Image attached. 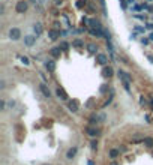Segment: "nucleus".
<instances>
[{
    "label": "nucleus",
    "mask_w": 153,
    "mask_h": 165,
    "mask_svg": "<svg viewBox=\"0 0 153 165\" xmlns=\"http://www.w3.org/2000/svg\"><path fill=\"white\" fill-rule=\"evenodd\" d=\"M39 77L42 78V83H48V77L44 74V72H39Z\"/></svg>",
    "instance_id": "obj_31"
},
{
    "label": "nucleus",
    "mask_w": 153,
    "mask_h": 165,
    "mask_svg": "<svg viewBox=\"0 0 153 165\" xmlns=\"http://www.w3.org/2000/svg\"><path fill=\"white\" fill-rule=\"evenodd\" d=\"M150 104H152V107H153V98H150Z\"/></svg>",
    "instance_id": "obj_45"
},
{
    "label": "nucleus",
    "mask_w": 153,
    "mask_h": 165,
    "mask_svg": "<svg viewBox=\"0 0 153 165\" xmlns=\"http://www.w3.org/2000/svg\"><path fill=\"white\" fill-rule=\"evenodd\" d=\"M87 165H96V164H95L93 161H89V162H87Z\"/></svg>",
    "instance_id": "obj_42"
},
{
    "label": "nucleus",
    "mask_w": 153,
    "mask_h": 165,
    "mask_svg": "<svg viewBox=\"0 0 153 165\" xmlns=\"http://www.w3.org/2000/svg\"><path fill=\"white\" fill-rule=\"evenodd\" d=\"M146 29H147V30H153V23H147V24H146Z\"/></svg>",
    "instance_id": "obj_34"
},
{
    "label": "nucleus",
    "mask_w": 153,
    "mask_h": 165,
    "mask_svg": "<svg viewBox=\"0 0 153 165\" xmlns=\"http://www.w3.org/2000/svg\"><path fill=\"white\" fill-rule=\"evenodd\" d=\"M128 3H131V5H134V3H135V0H128Z\"/></svg>",
    "instance_id": "obj_43"
},
{
    "label": "nucleus",
    "mask_w": 153,
    "mask_h": 165,
    "mask_svg": "<svg viewBox=\"0 0 153 165\" xmlns=\"http://www.w3.org/2000/svg\"><path fill=\"white\" fill-rule=\"evenodd\" d=\"M146 120H147V123H152V117L149 114H146Z\"/></svg>",
    "instance_id": "obj_36"
},
{
    "label": "nucleus",
    "mask_w": 153,
    "mask_h": 165,
    "mask_svg": "<svg viewBox=\"0 0 153 165\" xmlns=\"http://www.w3.org/2000/svg\"><path fill=\"white\" fill-rule=\"evenodd\" d=\"M77 153H78V147H77V146H72V147L66 152V159H72V158H75Z\"/></svg>",
    "instance_id": "obj_13"
},
{
    "label": "nucleus",
    "mask_w": 153,
    "mask_h": 165,
    "mask_svg": "<svg viewBox=\"0 0 153 165\" xmlns=\"http://www.w3.org/2000/svg\"><path fill=\"white\" fill-rule=\"evenodd\" d=\"M86 3H84V0H77V8H83Z\"/></svg>",
    "instance_id": "obj_33"
},
{
    "label": "nucleus",
    "mask_w": 153,
    "mask_h": 165,
    "mask_svg": "<svg viewBox=\"0 0 153 165\" xmlns=\"http://www.w3.org/2000/svg\"><path fill=\"white\" fill-rule=\"evenodd\" d=\"M117 75H119V78H120L125 90L126 92H131V84H132V78H131V75L128 72H125V71H122V69L117 71Z\"/></svg>",
    "instance_id": "obj_1"
},
{
    "label": "nucleus",
    "mask_w": 153,
    "mask_h": 165,
    "mask_svg": "<svg viewBox=\"0 0 153 165\" xmlns=\"http://www.w3.org/2000/svg\"><path fill=\"white\" fill-rule=\"evenodd\" d=\"M134 30H135L137 33H143V35H144V32H146V27H141V26H138V24H137V26L134 27Z\"/></svg>",
    "instance_id": "obj_27"
},
{
    "label": "nucleus",
    "mask_w": 153,
    "mask_h": 165,
    "mask_svg": "<svg viewBox=\"0 0 153 165\" xmlns=\"http://www.w3.org/2000/svg\"><path fill=\"white\" fill-rule=\"evenodd\" d=\"M59 47H60V48H62V51H68V50H69V44H68L66 41H62Z\"/></svg>",
    "instance_id": "obj_22"
},
{
    "label": "nucleus",
    "mask_w": 153,
    "mask_h": 165,
    "mask_svg": "<svg viewBox=\"0 0 153 165\" xmlns=\"http://www.w3.org/2000/svg\"><path fill=\"white\" fill-rule=\"evenodd\" d=\"M62 18H63V23H65V27H68V29H71V21H69V18H68V15H62Z\"/></svg>",
    "instance_id": "obj_23"
},
{
    "label": "nucleus",
    "mask_w": 153,
    "mask_h": 165,
    "mask_svg": "<svg viewBox=\"0 0 153 165\" xmlns=\"http://www.w3.org/2000/svg\"><path fill=\"white\" fill-rule=\"evenodd\" d=\"M36 39H38V36H36V35H26V36L23 38L24 45H26V47H29V48H32V47L36 44Z\"/></svg>",
    "instance_id": "obj_4"
},
{
    "label": "nucleus",
    "mask_w": 153,
    "mask_h": 165,
    "mask_svg": "<svg viewBox=\"0 0 153 165\" xmlns=\"http://www.w3.org/2000/svg\"><path fill=\"white\" fill-rule=\"evenodd\" d=\"M72 47H74V48H83V47H84V41L81 38H75L72 41Z\"/></svg>",
    "instance_id": "obj_17"
},
{
    "label": "nucleus",
    "mask_w": 153,
    "mask_h": 165,
    "mask_svg": "<svg viewBox=\"0 0 153 165\" xmlns=\"http://www.w3.org/2000/svg\"><path fill=\"white\" fill-rule=\"evenodd\" d=\"M15 107H17V101H15V99H12V101L8 102V108H9V110H11V108H15Z\"/></svg>",
    "instance_id": "obj_30"
},
{
    "label": "nucleus",
    "mask_w": 153,
    "mask_h": 165,
    "mask_svg": "<svg viewBox=\"0 0 153 165\" xmlns=\"http://www.w3.org/2000/svg\"><path fill=\"white\" fill-rule=\"evenodd\" d=\"M143 98H144V96H141V99H140V104H141V105H146V101H144Z\"/></svg>",
    "instance_id": "obj_37"
},
{
    "label": "nucleus",
    "mask_w": 153,
    "mask_h": 165,
    "mask_svg": "<svg viewBox=\"0 0 153 165\" xmlns=\"http://www.w3.org/2000/svg\"><path fill=\"white\" fill-rule=\"evenodd\" d=\"M131 38H132V39H137V32H134L132 35H131Z\"/></svg>",
    "instance_id": "obj_38"
},
{
    "label": "nucleus",
    "mask_w": 153,
    "mask_h": 165,
    "mask_svg": "<svg viewBox=\"0 0 153 165\" xmlns=\"http://www.w3.org/2000/svg\"><path fill=\"white\" fill-rule=\"evenodd\" d=\"M86 134L89 137H92V138H96V137L101 135V129H98L96 126H87L86 128Z\"/></svg>",
    "instance_id": "obj_5"
},
{
    "label": "nucleus",
    "mask_w": 153,
    "mask_h": 165,
    "mask_svg": "<svg viewBox=\"0 0 153 165\" xmlns=\"http://www.w3.org/2000/svg\"><path fill=\"white\" fill-rule=\"evenodd\" d=\"M104 38L107 41H111V32L108 30V29H104Z\"/></svg>",
    "instance_id": "obj_26"
},
{
    "label": "nucleus",
    "mask_w": 153,
    "mask_h": 165,
    "mask_svg": "<svg viewBox=\"0 0 153 165\" xmlns=\"http://www.w3.org/2000/svg\"><path fill=\"white\" fill-rule=\"evenodd\" d=\"M90 147H92V150H96L98 149V141L96 140H92L90 141Z\"/></svg>",
    "instance_id": "obj_29"
},
{
    "label": "nucleus",
    "mask_w": 153,
    "mask_h": 165,
    "mask_svg": "<svg viewBox=\"0 0 153 165\" xmlns=\"http://www.w3.org/2000/svg\"><path fill=\"white\" fill-rule=\"evenodd\" d=\"M39 90H41V93L44 95V98H47V99L51 98V90L48 89L47 83H41V84H39Z\"/></svg>",
    "instance_id": "obj_6"
},
{
    "label": "nucleus",
    "mask_w": 153,
    "mask_h": 165,
    "mask_svg": "<svg viewBox=\"0 0 153 165\" xmlns=\"http://www.w3.org/2000/svg\"><path fill=\"white\" fill-rule=\"evenodd\" d=\"M149 38H150V41L153 42V33H150V35H149Z\"/></svg>",
    "instance_id": "obj_44"
},
{
    "label": "nucleus",
    "mask_w": 153,
    "mask_h": 165,
    "mask_svg": "<svg viewBox=\"0 0 153 165\" xmlns=\"http://www.w3.org/2000/svg\"><path fill=\"white\" fill-rule=\"evenodd\" d=\"M56 95H57V98H59V99H62V101H66V99L69 98V96H68V93L65 92V89H63V87H57Z\"/></svg>",
    "instance_id": "obj_8"
},
{
    "label": "nucleus",
    "mask_w": 153,
    "mask_h": 165,
    "mask_svg": "<svg viewBox=\"0 0 153 165\" xmlns=\"http://www.w3.org/2000/svg\"><path fill=\"white\" fill-rule=\"evenodd\" d=\"M0 12H2V14L5 12V5H2V6H0Z\"/></svg>",
    "instance_id": "obj_39"
},
{
    "label": "nucleus",
    "mask_w": 153,
    "mask_h": 165,
    "mask_svg": "<svg viewBox=\"0 0 153 165\" xmlns=\"http://www.w3.org/2000/svg\"><path fill=\"white\" fill-rule=\"evenodd\" d=\"M42 32H44L42 23H35V24H33V33H35L36 36H41V35H42Z\"/></svg>",
    "instance_id": "obj_11"
},
{
    "label": "nucleus",
    "mask_w": 153,
    "mask_h": 165,
    "mask_svg": "<svg viewBox=\"0 0 153 165\" xmlns=\"http://www.w3.org/2000/svg\"><path fill=\"white\" fill-rule=\"evenodd\" d=\"M38 2H39V0H29V3H35V5H36Z\"/></svg>",
    "instance_id": "obj_40"
},
{
    "label": "nucleus",
    "mask_w": 153,
    "mask_h": 165,
    "mask_svg": "<svg viewBox=\"0 0 153 165\" xmlns=\"http://www.w3.org/2000/svg\"><path fill=\"white\" fill-rule=\"evenodd\" d=\"M6 101L5 99H2V101H0V110H2V111H6Z\"/></svg>",
    "instance_id": "obj_28"
},
{
    "label": "nucleus",
    "mask_w": 153,
    "mask_h": 165,
    "mask_svg": "<svg viewBox=\"0 0 153 165\" xmlns=\"http://www.w3.org/2000/svg\"><path fill=\"white\" fill-rule=\"evenodd\" d=\"M113 74H114V69H113L111 66H105L104 71H102V75H104V77H108V78L113 77Z\"/></svg>",
    "instance_id": "obj_16"
},
{
    "label": "nucleus",
    "mask_w": 153,
    "mask_h": 165,
    "mask_svg": "<svg viewBox=\"0 0 153 165\" xmlns=\"http://www.w3.org/2000/svg\"><path fill=\"white\" fill-rule=\"evenodd\" d=\"M44 165H50V164H44Z\"/></svg>",
    "instance_id": "obj_47"
},
{
    "label": "nucleus",
    "mask_w": 153,
    "mask_h": 165,
    "mask_svg": "<svg viewBox=\"0 0 153 165\" xmlns=\"http://www.w3.org/2000/svg\"><path fill=\"white\" fill-rule=\"evenodd\" d=\"M21 38H23V36H21V30L18 29V27H12L11 30H9V39L11 41H20Z\"/></svg>",
    "instance_id": "obj_3"
},
{
    "label": "nucleus",
    "mask_w": 153,
    "mask_h": 165,
    "mask_svg": "<svg viewBox=\"0 0 153 165\" xmlns=\"http://www.w3.org/2000/svg\"><path fill=\"white\" fill-rule=\"evenodd\" d=\"M48 38H50V41H57V39L60 38V30H57V29H50V30H48Z\"/></svg>",
    "instance_id": "obj_9"
},
{
    "label": "nucleus",
    "mask_w": 153,
    "mask_h": 165,
    "mask_svg": "<svg viewBox=\"0 0 153 165\" xmlns=\"http://www.w3.org/2000/svg\"><path fill=\"white\" fill-rule=\"evenodd\" d=\"M45 69L48 71V72H54V71H56V62H54V59L45 60Z\"/></svg>",
    "instance_id": "obj_10"
},
{
    "label": "nucleus",
    "mask_w": 153,
    "mask_h": 165,
    "mask_svg": "<svg viewBox=\"0 0 153 165\" xmlns=\"http://www.w3.org/2000/svg\"><path fill=\"white\" fill-rule=\"evenodd\" d=\"M141 44H143V45H149V44H150V38H144V36H143V38H141Z\"/></svg>",
    "instance_id": "obj_32"
},
{
    "label": "nucleus",
    "mask_w": 153,
    "mask_h": 165,
    "mask_svg": "<svg viewBox=\"0 0 153 165\" xmlns=\"http://www.w3.org/2000/svg\"><path fill=\"white\" fill-rule=\"evenodd\" d=\"M29 9V0H18L15 5V12L17 14H24Z\"/></svg>",
    "instance_id": "obj_2"
},
{
    "label": "nucleus",
    "mask_w": 153,
    "mask_h": 165,
    "mask_svg": "<svg viewBox=\"0 0 153 165\" xmlns=\"http://www.w3.org/2000/svg\"><path fill=\"white\" fill-rule=\"evenodd\" d=\"M98 120H99V123H104L107 120V114L105 113H99L98 114Z\"/></svg>",
    "instance_id": "obj_24"
},
{
    "label": "nucleus",
    "mask_w": 153,
    "mask_h": 165,
    "mask_svg": "<svg viewBox=\"0 0 153 165\" xmlns=\"http://www.w3.org/2000/svg\"><path fill=\"white\" fill-rule=\"evenodd\" d=\"M96 123H99L98 114H92V116L89 117V126H96Z\"/></svg>",
    "instance_id": "obj_18"
},
{
    "label": "nucleus",
    "mask_w": 153,
    "mask_h": 165,
    "mask_svg": "<svg viewBox=\"0 0 153 165\" xmlns=\"http://www.w3.org/2000/svg\"><path fill=\"white\" fill-rule=\"evenodd\" d=\"M120 156V150L119 149H110V152H108V158H110V159H117Z\"/></svg>",
    "instance_id": "obj_15"
},
{
    "label": "nucleus",
    "mask_w": 153,
    "mask_h": 165,
    "mask_svg": "<svg viewBox=\"0 0 153 165\" xmlns=\"http://www.w3.org/2000/svg\"><path fill=\"white\" fill-rule=\"evenodd\" d=\"M134 18H135V20H140V21H147V18H149V17H147L146 14H144V15H138V14H134Z\"/></svg>",
    "instance_id": "obj_25"
},
{
    "label": "nucleus",
    "mask_w": 153,
    "mask_h": 165,
    "mask_svg": "<svg viewBox=\"0 0 153 165\" xmlns=\"http://www.w3.org/2000/svg\"><path fill=\"white\" fill-rule=\"evenodd\" d=\"M5 87H6V84H5V80H2V81H0V89H2V90H5Z\"/></svg>",
    "instance_id": "obj_35"
},
{
    "label": "nucleus",
    "mask_w": 153,
    "mask_h": 165,
    "mask_svg": "<svg viewBox=\"0 0 153 165\" xmlns=\"http://www.w3.org/2000/svg\"><path fill=\"white\" fill-rule=\"evenodd\" d=\"M68 108H69V111H72V113H78V110H80V104H78V101H77V99L69 101V102H68Z\"/></svg>",
    "instance_id": "obj_7"
},
{
    "label": "nucleus",
    "mask_w": 153,
    "mask_h": 165,
    "mask_svg": "<svg viewBox=\"0 0 153 165\" xmlns=\"http://www.w3.org/2000/svg\"><path fill=\"white\" fill-rule=\"evenodd\" d=\"M18 59H20V62L23 63L24 66H29V65H30V59H29L27 56H18Z\"/></svg>",
    "instance_id": "obj_21"
},
{
    "label": "nucleus",
    "mask_w": 153,
    "mask_h": 165,
    "mask_svg": "<svg viewBox=\"0 0 153 165\" xmlns=\"http://www.w3.org/2000/svg\"><path fill=\"white\" fill-rule=\"evenodd\" d=\"M111 165H119V164L117 162H111Z\"/></svg>",
    "instance_id": "obj_46"
},
{
    "label": "nucleus",
    "mask_w": 153,
    "mask_h": 165,
    "mask_svg": "<svg viewBox=\"0 0 153 165\" xmlns=\"http://www.w3.org/2000/svg\"><path fill=\"white\" fill-rule=\"evenodd\" d=\"M147 11H149V12H153V6H152V5H149V9H147Z\"/></svg>",
    "instance_id": "obj_41"
},
{
    "label": "nucleus",
    "mask_w": 153,
    "mask_h": 165,
    "mask_svg": "<svg viewBox=\"0 0 153 165\" xmlns=\"http://www.w3.org/2000/svg\"><path fill=\"white\" fill-rule=\"evenodd\" d=\"M96 62L101 65V66H107L108 63V57L105 54H96Z\"/></svg>",
    "instance_id": "obj_12"
},
{
    "label": "nucleus",
    "mask_w": 153,
    "mask_h": 165,
    "mask_svg": "<svg viewBox=\"0 0 153 165\" xmlns=\"http://www.w3.org/2000/svg\"><path fill=\"white\" fill-rule=\"evenodd\" d=\"M86 47H87V50H89V53H92V54H96L98 53V45H95V44H87Z\"/></svg>",
    "instance_id": "obj_20"
},
{
    "label": "nucleus",
    "mask_w": 153,
    "mask_h": 165,
    "mask_svg": "<svg viewBox=\"0 0 153 165\" xmlns=\"http://www.w3.org/2000/svg\"><path fill=\"white\" fill-rule=\"evenodd\" d=\"M60 53H62V48L60 47H53V48L50 50V54L53 59H59L60 57Z\"/></svg>",
    "instance_id": "obj_14"
},
{
    "label": "nucleus",
    "mask_w": 153,
    "mask_h": 165,
    "mask_svg": "<svg viewBox=\"0 0 153 165\" xmlns=\"http://www.w3.org/2000/svg\"><path fill=\"white\" fill-rule=\"evenodd\" d=\"M143 144H144L146 147L152 149V147H153V138H152V137H146V138L143 140Z\"/></svg>",
    "instance_id": "obj_19"
}]
</instances>
